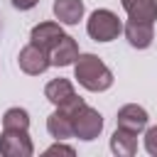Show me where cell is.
<instances>
[{
  "instance_id": "obj_15",
  "label": "cell",
  "mask_w": 157,
  "mask_h": 157,
  "mask_svg": "<svg viewBox=\"0 0 157 157\" xmlns=\"http://www.w3.org/2000/svg\"><path fill=\"white\" fill-rule=\"evenodd\" d=\"M2 130H29V113L20 105L2 113Z\"/></svg>"
},
{
  "instance_id": "obj_7",
  "label": "cell",
  "mask_w": 157,
  "mask_h": 157,
  "mask_svg": "<svg viewBox=\"0 0 157 157\" xmlns=\"http://www.w3.org/2000/svg\"><path fill=\"white\" fill-rule=\"evenodd\" d=\"M66 32H64V27H61V22H39V25H34L32 27V32H29V42L32 44H37L39 49H44L47 54L52 52V47L64 37Z\"/></svg>"
},
{
  "instance_id": "obj_13",
  "label": "cell",
  "mask_w": 157,
  "mask_h": 157,
  "mask_svg": "<svg viewBox=\"0 0 157 157\" xmlns=\"http://www.w3.org/2000/svg\"><path fill=\"white\" fill-rule=\"evenodd\" d=\"M76 96V91H74V83L69 81V78H52L47 86H44V98L52 103V105H61V103H66V101H71Z\"/></svg>"
},
{
  "instance_id": "obj_17",
  "label": "cell",
  "mask_w": 157,
  "mask_h": 157,
  "mask_svg": "<svg viewBox=\"0 0 157 157\" xmlns=\"http://www.w3.org/2000/svg\"><path fill=\"white\" fill-rule=\"evenodd\" d=\"M56 152H64V155H76V150L71 145H64V140H56L52 147L44 150V155H56Z\"/></svg>"
},
{
  "instance_id": "obj_2",
  "label": "cell",
  "mask_w": 157,
  "mask_h": 157,
  "mask_svg": "<svg viewBox=\"0 0 157 157\" xmlns=\"http://www.w3.org/2000/svg\"><path fill=\"white\" fill-rule=\"evenodd\" d=\"M86 32L93 42H113L118 39V34L123 32V22L118 20V15L113 10H93L88 22H86Z\"/></svg>"
},
{
  "instance_id": "obj_1",
  "label": "cell",
  "mask_w": 157,
  "mask_h": 157,
  "mask_svg": "<svg viewBox=\"0 0 157 157\" xmlns=\"http://www.w3.org/2000/svg\"><path fill=\"white\" fill-rule=\"evenodd\" d=\"M74 78L91 93L108 91L113 86V71L96 54H78L74 61Z\"/></svg>"
},
{
  "instance_id": "obj_18",
  "label": "cell",
  "mask_w": 157,
  "mask_h": 157,
  "mask_svg": "<svg viewBox=\"0 0 157 157\" xmlns=\"http://www.w3.org/2000/svg\"><path fill=\"white\" fill-rule=\"evenodd\" d=\"M10 2H12V7H15V10H32L39 0H10Z\"/></svg>"
},
{
  "instance_id": "obj_14",
  "label": "cell",
  "mask_w": 157,
  "mask_h": 157,
  "mask_svg": "<svg viewBox=\"0 0 157 157\" xmlns=\"http://www.w3.org/2000/svg\"><path fill=\"white\" fill-rule=\"evenodd\" d=\"M110 152L118 157H132L137 152V135L123 128H115V132L110 135Z\"/></svg>"
},
{
  "instance_id": "obj_8",
  "label": "cell",
  "mask_w": 157,
  "mask_h": 157,
  "mask_svg": "<svg viewBox=\"0 0 157 157\" xmlns=\"http://www.w3.org/2000/svg\"><path fill=\"white\" fill-rule=\"evenodd\" d=\"M123 34L128 39V44L132 49H147L155 39V22H137V20H128L123 25Z\"/></svg>"
},
{
  "instance_id": "obj_12",
  "label": "cell",
  "mask_w": 157,
  "mask_h": 157,
  "mask_svg": "<svg viewBox=\"0 0 157 157\" xmlns=\"http://www.w3.org/2000/svg\"><path fill=\"white\" fill-rule=\"evenodd\" d=\"M120 5L130 20H137V22L157 20V0H120Z\"/></svg>"
},
{
  "instance_id": "obj_6",
  "label": "cell",
  "mask_w": 157,
  "mask_h": 157,
  "mask_svg": "<svg viewBox=\"0 0 157 157\" xmlns=\"http://www.w3.org/2000/svg\"><path fill=\"white\" fill-rule=\"evenodd\" d=\"M150 123V115L142 105L137 103H125L123 108H118L115 113V128H123V130H130L135 135H140Z\"/></svg>"
},
{
  "instance_id": "obj_4",
  "label": "cell",
  "mask_w": 157,
  "mask_h": 157,
  "mask_svg": "<svg viewBox=\"0 0 157 157\" xmlns=\"http://www.w3.org/2000/svg\"><path fill=\"white\" fill-rule=\"evenodd\" d=\"M0 155L2 157H32L34 145L27 130H2L0 135Z\"/></svg>"
},
{
  "instance_id": "obj_16",
  "label": "cell",
  "mask_w": 157,
  "mask_h": 157,
  "mask_svg": "<svg viewBox=\"0 0 157 157\" xmlns=\"http://www.w3.org/2000/svg\"><path fill=\"white\" fill-rule=\"evenodd\" d=\"M145 150H147V155H152V157H157V125H150V128H145Z\"/></svg>"
},
{
  "instance_id": "obj_10",
  "label": "cell",
  "mask_w": 157,
  "mask_h": 157,
  "mask_svg": "<svg viewBox=\"0 0 157 157\" xmlns=\"http://www.w3.org/2000/svg\"><path fill=\"white\" fill-rule=\"evenodd\" d=\"M52 12H54L56 22H61V25H78L83 20L86 5H83V0H54Z\"/></svg>"
},
{
  "instance_id": "obj_5",
  "label": "cell",
  "mask_w": 157,
  "mask_h": 157,
  "mask_svg": "<svg viewBox=\"0 0 157 157\" xmlns=\"http://www.w3.org/2000/svg\"><path fill=\"white\" fill-rule=\"evenodd\" d=\"M17 64H20V69L27 74V76H39V74H44L49 66H52V61H49V54L44 52V49H39L37 44H27V47H22L20 49V54H17Z\"/></svg>"
},
{
  "instance_id": "obj_9",
  "label": "cell",
  "mask_w": 157,
  "mask_h": 157,
  "mask_svg": "<svg viewBox=\"0 0 157 157\" xmlns=\"http://www.w3.org/2000/svg\"><path fill=\"white\" fill-rule=\"evenodd\" d=\"M78 54H81V52H78V42H76L74 37L64 34V37L52 47L49 61H52V66H71Z\"/></svg>"
},
{
  "instance_id": "obj_3",
  "label": "cell",
  "mask_w": 157,
  "mask_h": 157,
  "mask_svg": "<svg viewBox=\"0 0 157 157\" xmlns=\"http://www.w3.org/2000/svg\"><path fill=\"white\" fill-rule=\"evenodd\" d=\"M103 132V115L91 108V105H83L76 115H74V137L83 140V142H91L96 140L98 135Z\"/></svg>"
},
{
  "instance_id": "obj_11",
  "label": "cell",
  "mask_w": 157,
  "mask_h": 157,
  "mask_svg": "<svg viewBox=\"0 0 157 157\" xmlns=\"http://www.w3.org/2000/svg\"><path fill=\"white\" fill-rule=\"evenodd\" d=\"M47 132L54 140H69V137H74V115H69L66 110L56 108L47 118Z\"/></svg>"
}]
</instances>
